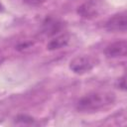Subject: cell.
<instances>
[{"instance_id":"6","label":"cell","mask_w":127,"mask_h":127,"mask_svg":"<svg viewBox=\"0 0 127 127\" xmlns=\"http://www.w3.org/2000/svg\"><path fill=\"white\" fill-rule=\"evenodd\" d=\"M78 14L82 17H85V18H92V17H96V15L98 14V8H97V5L90 1V2H86L84 4H82L80 7H78V10H77Z\"/></svg>"},{"instance_id":"4","label":"cell","mask_w":127,"mask_h":127,"mask_svg":"<svg viewBox=\"0 0 127 127\" xmlns=\"http://www.w3.org/2000/svg\"><path fill=\"white\" fill-rule=\"evenodd\" d=\"M107 58H121L125 57L127 53V43L125 40L116 41L110 45H108L104 51Z\"/></svg>"},{"instance_id":"1","label":"cell","mask_w":127,"mask_h":127,"mask_svg":"<svg viewBox=\"0 0 127 127\" xmlns=\"http://www.w3.org/2000/svg\"><path fill=\"white\" fill-rule=\"evenodd\" d=\"M115 101V94L109 91H93L82 96L76 103V109L83 113H94L110 107Z\"/></svg>"},{"instance_id":"2","label":"cell","mask_w":127,"mask_h":127,"mask_svg":"<svg viewBox=\"0 0 127 127\" xmlns=\"http://www.w3.org/2000/svg\"><path fill=\"white\" fill-rule=\"evenodd\" d=\"M96 64L95 59L90 56H77L69 63V68L76 74H83L89 72Z\"/></svg>"},{"instance_id":"5","label":"cell","mask_w":127,"mask_h":127,"mask_svg":"<svg viewBox=\"0 0 127 127\" xmlns=\"http://www.w3.org/2000/svg\"><path fill=\"white\" fill-rule=\"evenodd\" d=\"M67 43H68L67 34H58V35H55V37L49 42L47 47H48V50L55 51V50H59L65 47Z\"/></svg>"},{"instance_id":"3","label":"cell","mask_w":127,"mask_h":127,"mask_svg":"<svg viewBox=\"0 0 127 127\" xmlns=\"http://www.w3.org/2000/svg\"><path fill=\"white\" fill-rule=\"evenodd\" d=\"M105 28L109 32H122L124 33L127 28V17L125 12L115 14L105 24Z\"/></svg>"},{"instance_id":"8","label":"cell","mask_w":127,"mask_h":127,"mask_svg":"<svg viewBox=\"0 0 127 127\" xmlns=\"http://www.w3.org/2000/svg\"><path fill=\"white\" fill-rule=\"evenodd\" d=\"M3 9H4V7H3V5H2V3L0 2V12H1V11H3Z\"/></svg>"},{"instance_id":"7","label":"cell","mask_w":127,"mask_h":127,"mask_svg":"<svg viewBox=\"0 0 127 127\" xmlns=\"http://www.w3.org/2000/svg\"><path fill=\"white\" fill-rule=\"evenodd\" d=\"M45 0H24V2L30 6H38L40 4H42Z\"/></svg>"}]
</instances>
